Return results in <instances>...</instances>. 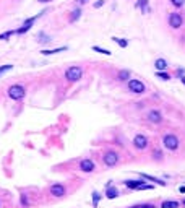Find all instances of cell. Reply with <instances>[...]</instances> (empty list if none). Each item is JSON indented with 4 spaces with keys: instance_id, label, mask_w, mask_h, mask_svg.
Here are the masks:
<instances>
[{
    "instance_id": "1",
    "label": "cell",
    "mask_w": 185,
    "mask_h": 208,
    "mask_svg": "<svg viewBox=\"0 0 185 208\" xmlns=\"http://www.w3.org/2000/svg\"><path fill=\"white\" fill-rule=\"evenodd\" d=\"M83 77V68L81 67H77V65H73V67H68L65 70V78L68 80V81H78V80H81Z\"/></svg>"
},
{
    "instance_id": "2",
    "label": "cell",
    "mask_w": 185,
    "mask_h": 208,
    "mask_svg": "<svg viewBox=\"0 0 185 208\" xmlns=\"http://www.w3.org/2000/svg\"><path fill=\"white\" fill-rule=\"evenodd\" d=\"M8 98L13 99V101H20V99L25 98V88L21 85H12L8 88Z\"/></svg>"
},
{
    "instance_id": "3",
    "label": "cell",
    "mask_w": 185,
    "mask_h": 208,
    "mask_svg": "<svg viewBox=\"0 0 185 208\" xmlns=\"http://www.w3.org/2000/svg\"><path fill=\"white\" fill-rule=\"evenodd\" d=\"M127 86H128V91L135 93V94H143V93L146 91V88H145L143 81H140V80H136V78H132V80H128Z\"/></svg>"
},
{
    "instance_id": "4",
    "label": "cell",
    "mask_w": 185,
    "mask_h": 208,
    "mask_svg": "<svg viewBox=\"0 0 185 208\" xmlns=\"http://www.w3.org/2000/svg\"><path fill=\"white\" fill-rule=\"evenodd\" d=\"M163 143H164L166 148L170 150V151H175V150L179 148V138H177V137H175L174 133H167V135H164Z\"/></svg>"
},
{
    "instance_id": "5",
    "label": "cell",
    "mask_w": 185,
    "mask_h": 208,
    "mask_svg": "<svg viewBox=\"0 0 185 208\" xmlns=\"http://www.w3.org/2000/svg\"><path fill=\"white\" fill-rule=\"evenodd\" d=\"M102 161L107 168H112L118 163V154L115 153V151H107V153L102 156Z\"/></svg>"
},
{
    "instance_id": "6",
    "label": "cell",
    "mask_w": 185,
    "mask_h": 208,
    "mask_svg": "<svg viewBox=\"0 0 185 208\" xmlns=\"http://www.w3.org/2000/svg\"><path fill=\"white\" fill-rule=\"evenodd\" d=\"M182 23H183V20H182V16H180L179 13H170L169 15V26L170 28L177 29V28L182 26Z\"/></svg>"
},
{
    "instance_id": "7",
    "label": "cell",
    "mask_w": 185,
    "mask_h": 208,
    "mask_svg": "<svg viewBox=\"0 0 185 208\" xmlns=\"http://www.w3.org/2000/svg\"><path fill=\"white\" fill-rule=\"evenodd\" d=\"M133 145H135V148L136 150H145L146 146H148V138H146L145 135H141V133H138L133 138Z\"/></svg>"
},
{
    "instance_id": "8",
    "label": "cell",
    "mask_w": 185,
    "mask_h": 208,
    "mask_svg": "<svg viewBox=\"0 0 185 208\" xmlns=\"http://www.w3.org/2000/svg\"><path fill=\"white\" fill-rule=\"evenodd\" d=\"M50 195L63 197L65 195V185H62V184H52L50 185Z\"/></svg>"
},
{
    "instance_id": "9",
    "label": "cell",
    "mask_w": 185,
    "mask_h": 208,
    "mask_svg": "<svg viewBox=\"0 0 185 208\" xmlns=\"http://www.w3.org/2000/svg\"><path fill=\"white\" fill-rule=\"evenodd\" d=\"M148 120L153 122V124H161L163 122V114L158 111V109H153L148 112Z\"/></svg>"
},
{
    "instance_id": "10",
    "label": "cell",
    "mask_w": 185,
    "mask_h": 208,
    "mask_svg": "<svg viewBox=\"0 0 185 208\" xmlns=\"http://www.w3.org/2000/svg\"><path fill=\"white\" fill-rule=\"evenodd\" d=\"M94 163L91 161V159H81V163H80V169H81L83 172H93L94 171Z\"/></svg>"
},
{
    "instance_id": "11",
    "label": "cell",
    "mask_w": 185,
    "mask_h": 208,
    "mask_svg": "<svg viewBox=\"0 0 185 208\" xmlns=\"http://www.w3.org/2000/svg\"><path fill=\"white\" fill-rule=\"evenodd\" d=\"M123 184H125V187H127V189H130V190H136V189H138V187L141 185V184H145V179H143V181H141V179H136V181L130 179V181H125Z\"/></svg>"
},
{
    "instance_id": "12",
    "label": "cell",
    "mask_w": 185,
    "mask_h": 208,
    "mask_svg": "<svg viewBox=\"0 0 185 208\" xmlns=\"http://www.w3.org/2000/svg\"><path fill=\"white\" fill-rule=\"evenodd\" d=\"M106 197L109 198V200H114V198H117V197H118V190H117V187H114L112 184H107Z\"/></svg>"
},
{
    "instance_id": "13",
    "label": "cell",
    "mask_w": 185,
    "mask_h": 208,
    "mask_svg": "<svg viewBox=\"0 0 185 208\" xmlns=\"http://www.w3.org/2000/svg\"><path fill=\"white\" fill-rule=\"evenodd\" d=\"M141 179H145V181H149V182H154V184H158V185H166V182L163 181V179H158V177H154V176H149V174H145V172H141L140 174Z\"/></svg>"
},
{
    "instance_id": "14",
    "label": "cell",
    "mask_w": 185,
    "mask_h": 208,
    "mask_svg": "<svg viewBox=\"0 0 185 208\" xmlns=\"http://www.w3.org/2000/svg\"><path fill=\"white\" fill-rule=\"evenodd\" d=\"M179 206H180V203L175 200H166L161 203V208H179Z\"/></svg>"
},
{
    "instance_id": "15",
    "label": "cell",
    "mask_w": 185,
    "mask_h": 208,
    "mask_svg": "<svg viewBox=\"0 0 185 208\" xmlns=\"http://www.w3.org/2000/svg\"><path fill=\"white\" fill-rule=\"evenodd\" d=\"M148 2L149 0H138V2L135 3V8H140L143 13H146L148 12Z\"/></svg>"
},
{
    "instance_id": "16",
    "label": "cell",
    "mask_w": 185,
    "mask_h": 208,
    "mask_svg": "<svg viewBox=\"0 0 185 208\" xmlns=\"http://www.w3.org/2000/svg\"><path fill=\"white\" fill-rule=\"evenodd\" d=\"M63 50H67V46H63V47H59V49H50V50H47L44 49L41 52L42 55H52V54H59V52H63Z\"/></svg>"
},
{
    "instance_id": "17",
    "label": "cell",
    "mask_w": 185,
    "mask_h": 208,
    "mask_svg": "<svg viewBox=\"0 0 185 208\" xmlns=\"http://www.w3.org/2000/svg\"><path fill=\"white\" fill-rule=\"evenodd\" d=\"M154 67L159 70V72H163V70L167 68V62H166L164 59H156V62H154Z\"/></svg>"
},
{
    "instance_id": "18",
    "label": "cell",
    "mask_w": 185,
    "mask_h": 208,
    "mask_svg": "<svg viewBox=\"0 0 185 208\" xmlns=\"http://www.w3.org/2000/svg\"><path fill=\"white\" fill-rule=\"evenodd\" d=\"M80 16H81V8H75V10L72 12V16H70V21H72V23L78 21Z\"/></svg>"
},
{
    "instance_id": "19",
    "label": "cell",
    "mask_w": 185,
    "mask_h": 208,
    "mask_svg": "<svg viewBox=\"0 0 185 208\" xmlns=\"http://www.w3.org/2000/svg\"><path fill=\"white\" fill-rule=\"evenodd\" d=\"M128 77H130L128 70H120V72H118V80H120V81H127Z\"/></svg>"
},
{
    "instance_id": "20",
    "label": "cell",
    "mask_w": 185,
    "mask_h": 208,
    "mask_svg": "<svg viewBox=\"0 0 185 208\" xmlns=\"http://www.w3.org/2000/svg\"><path fill=\"white\" fill-rule=\"evenodd\" d=\"M156 77L161 78V80H164V81H169V80H170V75L166 73L164 70H163V72H159V70H158V72H156Z\"/></svg>"
},
{
    "instance_id": "21",
    "label": "cell",
    "mask_w": 185,
    "mask_h": 208,
    "mask_svg": "<svg viewBox=\"0 0 185 208\" xmlns=\"http://www.w3.org/2000/svg\"><path fill=\"white\" fill-rule=\"evenodd\" d=\"M93 50L99 52V54H104V55H111V50L104 49V47H99V46H93Z\"/></svg>"
},
{
    "instance_id": "22",
    "label": "cell",
    "mask_w": 185,
    "mask_h": 208,
    "mask_svg": "<svg viewBox=\"0 0 185 208\" xmlns=\"http://www.w3.org/2000/svg\"><path fill=\"white\" fill-rule=\"evenodd\" d=\"M31 26H33V25H23L21 28H18L15 33H16V34H25V33H28V31L31 29Z\"/></svg>"
},
{
    "instance_id": "23",
    "label": "cell",
    "mask_w": 185,
    "mask_h": 208,
    "mask_svg": "<svg viewBox=\"0 0 185 208\" xmlns=\"http://www.w3.org/2000/svg\"><path fill=\"white\" fill-rule=\"evenodd\" d=\"M112 41H115L120 47H127V46H128V41H127V39H122V37H112Z\"/></svg>"
},
{
    "instance_id": "24",
    "label": "cell",
    "mask_w": 185,
    "mask_h": 208,
    "mask_svg": "<svg viewBox=\"0 0 185 208\" xmlns=\"http://www.w3.org/2000/svg\"><path fill=\"white\" fill-rule=\"evenodd\" d=\"M99 200H101V193L94 190V192H93V206H98Z\"/></svg>"
},
{
    "instance_id": "25",
    "label": "cell",
    "mask_w": 185,
    "mask_h": 208,
    "mask_svg": "<svg viewBox=\"0 0 185 208\" xmlns=\"http://www.w3.org/2000/svg\"><path fill=\"white\" fill-rule=\"evenodd\" d=\"M128 208H156L153 203H143V205H133V206H128Z\"/></svg>"
},
{
    "instance_id": "26",
    "label": "cell",
    "mask_w": 185,
    "mask_h": 208,
    "mask_svg": "<svg viewBox=\"0 0 185 208\" xmlns=\"http://www.w3.org/2000/svg\"><path fill=\"white\" fill-rule=\"evenodd\" d=\"M12 68H13V65H2V67H0V77H2L5 72H8V70H12Z\"/></svg>"
},
{
    "instance_id": "27",
    "label": "cell",
    "mask_w": 185,
    "mask_h": 208,
    "mask_svg": "<svg viewBox=\"0 0 185 208\" xmlns=\"http://www.w3.org/2000/svg\"><path fill=\"white\" fill-rule=\"evenodd\" d=\"M21 205L23 206H29V200H28L26 193H23V195H21Z\"/></svg>"
},
{
    "instance_id": "28",
    "label": "cell",
    "mask_w": 185,
    "mask_h": 208,
    "mask_svg": "<svg viewBox=\"0 0 185 208\" xmlns=\"http://www.w3.org/2000/svg\"><path fill=\"white\" fill-rule=\"evenodd\" d=\"M170 3H172L174 7H177V8H180L185 3V0H170Z\"/></svg>"
},
{
    "instance_id": "29",
    "label": "cell",
    "mask_w": 185,
    "mask_h": 208,
    "mask_svg": "<svg viewBox=\"0 0 185 208\" xmlns=\"http://www.w3.org/2000/svg\"><path fill=\"white\" fill-rule=\"evenodd\" d=\"M13 33H15V31H7V33H2V34H0V39H10V36L13 34Z\"/></svg>"
},
{
    "instance_id": "30",
    "label": "cell",
    "mask_w": 185,
    "mask_h": 208,
    "mask_svg": "<svg viewBox=\"0 0 185 208\" xmlns=\"http://www.w3.org/2000/svg\"><path fill=\"white\" fill-rule=\"evenodd\" d=\"M153 156H154V159H163V153H161V150H154Z\"/></svg>"
},
{
    "instance_id": "31",
    "label": "cell",
    "mask_w": 185,
    "mask_h": 208,
    "mask_svg": "<svg viewBox=\"0 0 185 208\" xmlns=\"http://www.w3.org/2000/svg\"><path fill=\"white\" fill-rule=\"evenodd\" d=\"M104 3H106V2H104V0H98V2L94 3V8H101V7L104 5Z\"/></svg>"
},
{
    "instance_id": "32",
    "label": "cell",
    "mask_w": 185,
    "mask_h": 208,
    "mask_svg": "<svg viewBox=\"0 0 185 208\" xmlns=\"http://www.w3.org/2000/svg\"><path fill=\"white\" fill-rule=\"evenodd\" d=\"M86 2H88V0H77V3H78V5H84Z\"/></svg>"
},
{
    "instance_id": "33",
    "label": "cell",
    "mask_w": 185,
    "mask_h": 208,
    "mask_svg": "<svg viewBox=\"0 0 185 208\" xmlns=\"http://www.w3.org/2000/svg\"><path fill=\"white\" fill-rule=\"evenodd\" d=\"M177 75H179V77H182V75H183V68H179V72H177Z\"/></svg>"
},
{
    "instance_id": "34",
    "label": "cell",
    "mask_w": 185,
    "mask_h": 208,
    "mask_svg": "<svg viewBox=\"0 0 185 208\" xmlns=\"http://www.w3.org/2000/svg\"><path fill=\"white\" fill-rule=\"evenodd\" d=\"M39 3H49V2H52V0H37Z\"/></svg>"
},
{
    "instance_id": "35",
    "label": "cell",
    "mask_w": 185,
    "mask_h": 208,
    "mask_svg": "<svg viewBox=\"0 0 185 208\" xmlns=\"http://www.w3.org/2000/svg\"><path fill=\"white\" fill-rule=\"evenodd\" d=\"M179 190H180V192H182V193H185V185H183V187H180V189H179Z\"/></svg>"
},
{
    "instance_id": "36",
    "label": "cell",
    "mask_w": 185,
    "mask_h": 208,
    "mask_svg": "<svg viewBox=\"0 0 185 208\" xmlns=\"http://www.w3.org/2000/svg\"><path fill=\"white\" fill-rule=\"evenodd\" d=\"M180 81H182V83L185 85V77H183V75H182V77H180Z\"/></svg>"
},
{
    "instance_id": "37",
    "label": "cell",
    "mask_w": 185,
    "mask_h": 208,
    "mask_svg": "<svg viewBox=\"0 0 185 208\" xmlns=\"http://www.w3.org/2000/svg\"><path fill=\"white\" fill-rule=\"evenodd\" d=\"M182 203H183V205H185V198H183V202H182Z\"/></svg>"
}]
</instances>
